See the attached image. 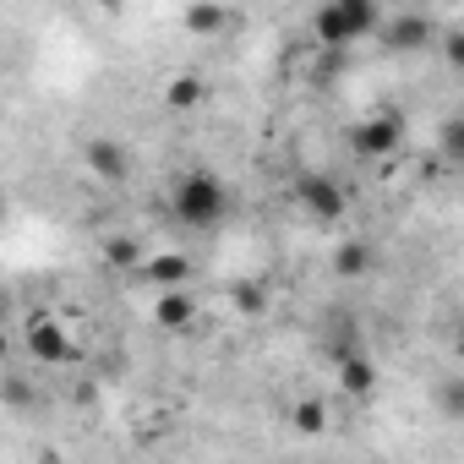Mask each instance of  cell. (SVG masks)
I'll return each instance as SVG.
<instances>
[{"label":"cell","mask_w":464,"mask_h":464,"mask_svg":"<svg viewBox=\"0 0 464 464\" xmlns=\"http://www.w3.org/2000/svg\"><path fill=\"white\" fill-rule=\"evenodd\" d=\"M169 213L186 224V229H213L224 213H229V186L213 175V169H186L169 191Z\"/></svg>","instance_id":"1"},{"label":"cell","mask_w":464,"mask_h":464,"mask_svg":"<svg viewBox=\"0 0 464 464\" xmlns=\"http://www.w3.org/2000/svg\"><path fill=\"white\" fill-rule=\"evenodd\" d=\"M399 148H404V115H399V110H377V115H366V121L350 131V153L366 159V164L393 159Z\"/></svg>","instance_id":"2"},{"label":"cell","mask_w":464,"mask_h":464,"mask_svg":"<svg viewBox=\"0 0 464 464\" xmlns=\"http://www.w3.org/2000/svg\"><path fill=\"white\" fill-rule=\"evenodd\" d=\"M290 197H295V202H301L312 218H323V224L344 218V208H350V191H344V180H334L328 169H306V175H295Z\"/></svg>","instance_id":"3"},{"label":"cell","mask_w":464,"mask_h":464,"mask_svg":"<svg viewBox=\"0 0 464 464\" xmlns=\"http://www.w3.org/2000/svg\"><path fill=\"white\" fill-rule=\"evenodd\" d=\"M23 350L39 361V366H72L77 361V344H72V334H66V323L61 317H50V312H39V317H28V334H23Z\"/></svg>","instance_id":"4"},{"label":"cell","mask_w":464,"mask_h":464,"mask_svg":"<svg viewBox=\"0 0 464 464\" xmlns=\"http://www.w3.org/2000/svg\"><path fill=\"white\" fill-rule=\"evenodd\" d=\"M82 164H88L99 180H110V186H121V180L131 175V153H126V142H115V137H88V142H82Z\"/></svg>","instance_id":"5"},{"label":"cell","mask_w":464,"mask_h":464,"mask_svg":"<svg viewBox=\"0 0 464 464\" xmlns=\"http://www.w3.org/2000/svg\"><path fill=\"white\" fill-rule=\"evenodd\" d=\"M334 366H339V388L350 393V399H372L377 393V361L372 355H361V350H334Z\"/></svg>","instance_id":"6"},{"label":"cell","mask_w":464,"mask_h":464,"mask_svg":"<svg viewBox=\"0 0 464 464\" xmlns=\"http://www.w3.org/2000/svg\"><path fill=\"white\" fill-rule=\"evenodd\" d=\"M153 323H159L164 334H186V328L197 323V295H191L186 285L159 290V301H153Z\"/></svg>","instance_id":"7"},{"label":"cell","mask_w":464,"mask_h":464,"mask_svg":"<svg viewBox=\"0 0 464 464\" xmlns=\"http://www.w3.org/2000/svg\"><path fill=\"white\" fill-rule=\"evenodd\" d=\"M377 34H382V44H388V50H399V55H410V50H426V44H431V23H426V17H415V12H404V17H382V23H377Z\"/></svg>","instance_id":"8"},{"label":"cell","mask_w":464,"mask_h":464,"mask_svg":"<svg viewBox=\"0 0 464 464\" xmlns=\"http://www.w3.org/2000/svg\"><path fill=\"white\" fill-rule=\"evenodd\" d=\"M208 104V77L202 72H175L169 82H164V110L169 115H191V110H202Z\"/></svg>","instance_id":"9"},{"label":"cell","mask_w":464,"mask_h":464,"mask_svg":"<svg viewBox=\"0 0 464 464\" xmlns=\"http://www.w3.org/2000/svg\"><path fill=\"white\" fill-rule=\"evenodd\" d=\"M312 34H317L323 50H344V44H355V28H350V17H344L339 0H323V6L312 12Z\"/></svg>","instance_id":"10"},{"label":"cell","mask_w":464,"mask_h":464,"mask_svg":"<svg viewBox=\"0 0 464 464\" xmlns=\"http://www.w3.org/2000/svg\"><path fill=\"white\" fill-rule=\"evenodd\" d=\"M137 268H142V279H148L153 290H169V285H186V279H191V257H180V252H159V257H142Z\"/></svg>","instance_id":"11"},{"label":"cell","mask_w":464,"mask_h":464,"mask_svg":"<svg viewBox=\"0 0 464 464\" xmlns=\"http://www.w3.org/2000/svg\"><path fill=\"white\" fill-rule=\"evenodd\" d=\"M180 23H186V34H197V39H218V34L229 28V6H218V0H191Z\"/></svg>","instance_id":"12"},{"label":"cell","mask_w":464,"mask_h":464,"mask_svg":"<svg viewBox=\"0 0 464 464\" xmlns=\"http://www.w3.org/2000/svg\"><path fill=\"white\" fill-rule=\"evenodd\" d=\"M372 246L366 241H344V246H334V274L339 279H361V274H372Z\"/></svg>","instance_id":"13"},{"label":"cell","mask_w":464,"mask_h":464,"mask_svg":"<svg viewBox=\"0 0 464 464\" xmlns=\"http://www.w3.org/2000/svg\"><path fill=\"white\" fill-rule=\"evenodd\" d=\"M290 426H295L301 437H317V431L328 426V404H323V399H301V404H290Z\"/></svg>","instance_id":"14"},{"label":"cell","mask_w":464,"mask_h":464,"mask_svg":"<svg viewBox=\"0 0 464 464\" xmlns=\"http://www.w3.org/2000/svg\"><path fill=\"white\" fill-rule=\"evenodd\" d=\"M339 6H344V17H350L355 39L377 34V23H382V6H377V0H339Z\"/></svg>","instance_id":"15"},{"label":"cell","mask_w":464,"mask_h":464,"mask_svg":"<svg viewBox=\"0 0 464 464\" xmlns=\"http://www.w3.org/2000/svg\"><path fill=\"white\" fill-rule=\"evenodd\" d=\"M104 263H110V268H137V263H142V241H137V236L104 241Z\"/></svg>","instance_id":"16"},{"label":"cell","mask_w":464,"mask_h":464,"mask_svg":"<svg viewBox=\"0 0 464 464\" xmlns=\"http://www.w3.org/2000/svg\"><path fill=\"white\" fill-rule=\"evenodd\" d=\"M0 404H6V410H34L39 393H34V382H23V377H0Z\"/></svg>","instance_id":"17"},{"label":"cell","mask_w":464,"mask_h":464,"mask_svg":"<svg viewBox=\"0 0 464 464\" xmlns=\"http://www.w3.org/2000/svg\"><path fill=\"white\" fill-rule=\"evenodd\" d=\"M236 312H241V317H263V312H268V290H263V285H241V290H236Z\"/></svg>","instance_id":"18"},{"label":"cell","mask_w":464,"mask_h":464,"mask_svg":"<svg viewBox=\"0 0 464 464\" xmlns=\"http://www.w3.org/2000/svg\"><path fill=\"white\" fill-rule=\"evenodd\" d=\"M442 55H448V66H464V34H459V28H448V39H442Z\"/></svg>","instance_id":"19"},{"label":"cell","mask_w":464,"mask_h":464,"mask_svg":"<svg viewBox=\"0 0 464 464\" xmlns=\"http://www.w3.org/2000/svg\"><path fill=\"white\" fill-rule=\"evenodd\" d=\"M442 159H459V121L442 126Z\"/></svg>","instance_id":"20"},{"label":"cell","mask_w":464,"mask_h":464,"mask_svg":"<svg viewBox=\"0 0 464 464\" xmlns=\"http://www.w3.org/2000/svg\"><path fill=\"white\" fill-rule=\"evenodd\" d=\"M442 410H448V415H459V410H464V388H459V382H448V388H442Z\"/></svg>","instance_id":"21"},{"label":"cell","mask_w":464,"mask_h":464,"mask_svg":"<svg viewBox=\"0 0 464 464\" xmlns=\"http://www.w3.org/2000/svg\"><path fill=\"white\" fill-rule=\"evenodd\" d=\"M12 355V334H6V323H0V361Z\"/></svg>","instance_id":"22"},{"label":"cell","mask_w":464,"mask_h":464,"mask_svg":"<svg viewBox=\"0 0 464 464\" xmlns=\"http://www.w3.org/2000/svg\"><path fill=\"white\" fill-rule=\"evenodd\" d=\"M0 317H6V301H0Z\"/></svg>","instance_id":"23"}]
</instances>
